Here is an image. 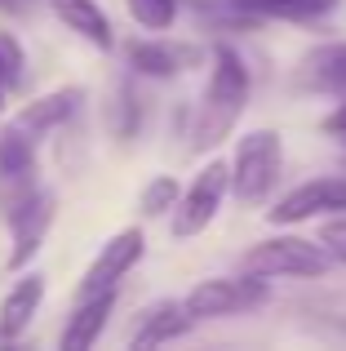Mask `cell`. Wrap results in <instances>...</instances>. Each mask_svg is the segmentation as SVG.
<instances>
[{
	"label": "cell",
	"instance_id": "6da1fadb",
	"mask_svg": "<svg viewBox=\"0 0 346 351\" xmlns=\"http://www.w3.org/2000/svg\"><path fill=\"white\" fill-rule=\"evenodd\" d=\"M244 103H249V67L231 45H217L204 103H200L196 129H191V152H209V147L222 143L235 129V120L244 116Z\"/></svg>",
	"mask_w": 346,
	"mask_h": 351
},
{
	"label": "cell",
	"instance_id": "7a4b0ae2",
	"mask_svg": "<svg viewBox=\"0 0 346 351\" xmlns=\"http://www.w3.org/2000/svg\"><path fill=\"white\" fill-rule=\"evenodd\" d=\"M329 249L311 245V240H297V236H276V240H262L244 254V271L262 276V280H276V276H324L329 271Z\"/></svg>",
	"mask_w": 346,
	"mask_h": 351
},
{
	"label": "cell",
	"instance_id": "3957f363",
	"mask_svg": "<svg viewBox=\"0 0 346 351\" xmlns=\"http://www.w3.org/2000/svg\"><path fill=\"white\" fill-rule=\"evenodd\" d=\"M280 160H284V152H280V134H271V129L249 134L240 143V152H235V165H231L235 196H240L244 205L267 200L271 187H276V178H280Z\"/></svg>",
	"mask_w": 346,
	"mask_h": 351
},
{
	"label": "cell",
	"instance_id": "277c9868",
	"mask_svg": "<svg viewBox=\"0 0 346 351\" xmlns=\"http://www.w3.org/2000/svg\"><path fill=\"white\" fill-rule=\"evenodd\" d=\"M267 302V285L262 276H226V280H200L187 293V311L196 320H222V316H240Z\"/></svg>",
	"mask_w": 346,
	"mask_h": 351
},
{
	"label": "cell",
	"instance_id": "5b68a950",
	"mask_svg": "<svg viewBox=\"0 0 346 351\" xmlns=\"http://www.w3.org/2000/svg\"><path fill=\"white\" fill-rule=\"evenodd\" d=\"M226 187H231V169H226L222 160L204 165V169L196 173V182L187 187V196L178 200V209H173V236L187 240V236L204 232V227L217 218V209H222Z\"/></svg>",
	"mask_w": 346,
	"mask_h": 351
},
{
	"label": "cell",
	"instance_id": "8992f818",
	"mask_svg": "<svg viewBox=\"0 0 346 351\" xmlns=\"http://www.w3.org/2000/svg\"><path fill=\"white\" fill-rule=\"evenodd\" d=\"M142 249H147V236H142L138 227H124V232H116V236L103 245V254L89 263L85 280H80V293L89 298V293L116 289V285L124 280V271H129V267L142 258Z\"/></svg>",
	"mask_w": 346,
	"mask_h": 351
},
{
	"label": "cell",
	"instance_id": "52a82bcc",
	"mask_svg": "<svg viewBox=\"0 0 346 351\" xmlns=\"http://www.w3.org/2000/svg\"><path fill=\"white\" fill-rule=\"evenodd\" d=\"M333 209H346V178H311L289 191L267 218L276 227H289V223H306L315 214H333Z\"/></svg>",
	"mask_w": 346,
	"mask_h": 351
},
{
	"label": "cell",
	"instance_id": "ba28073f",
	"mask_svg": "<svg viewBox=\"0 0 346 351\" xmlns=\"http://www.w3.org/2000/svg\"><path fill=\"white\" fill-rule=\"evenodd\" d=\"M53 223V200L49 196H31L9 214V227H14V249H9V267H27L36 258V249L44 245V232Z\"/></svg>",
	"mask_w": 346,
	"mask_h": 351
},
{
	"label": "cell",
	"instance_id": "9c48e42d",
	"mask_svg": "<svg viewBox=\"0 0 346 351\" xmlns=\"http://www.w3.org/2000/svg\"><path fill=\"white\" fill-rule=\"evenodd\" d=\"M297 85L302 89H324V94H346V40L320 45L302 58L297 67Z\"/></svg>",
	"mask_w": 346,
	"mask_h": 351
},
{
	"label": "cell",
	"instance_id": "30bf717a",
	"mask_svg": "<svg viewBox=\"0 0 346 351\" xmlns=\"http://www.w3.org/2000/svg\"><path fill=\"white\" fill-rule=\"evenodd\" d=\"M111 307H116V289H103V293H89L85 302H80V311L71 316V325L62 329V351H85V347H94L98 343V334H103V325H107V316H111Z\"/></svg>",
	"mask_w": 346,
	"mask_h": 351
},
{
	"label": "cell",
	"instance_id": "8fae6325",
	"mask_svg": "<svg viewBox=\"0 0 346 351\" xmlns=\"http://www.w3.org/2000/svg\"><path fill=\"white\" fill-rule=\"evenodd\" d=\"M44 298V276H23L0 302V338H23V329L31 325L36 307Z\"/></svg>",
	"mask_w": 346,
	"mask_h": 351
},
{
	"label": "cell",
	"instance_id": "7c38bea8",
	"mask_svg": "<svg viewBox=\"0 0 346 351\" xmlns=\"http://www.w3.org/2000/svg\"><path fill=\"white\" fill-rule=\"evenodd\" d=\"M129 62H133V71H142V76L169 80V76H178L187 62H196V49L165 45V40H138V45H129Z\"/></svg>",
	"mask_w": 346,
	"mask_h": 351
},
{
	"label": "cell",
	"instance_id": "4fadbf2b",
	"mask_svg": "<svg viewBox=\"0 0 346 351\" xmlns=\"http://www.w3.org/2000/svg\"><path fill=\"white\" fill-rule=\"evenodd\" d=\"M191 311H187V302H160L156 311H147V320L138 325V334L129 338V347H160V343H173V338H182L191 329Z\"/></svg>",
	"mask_w": 346,
	"mask_h": 351
},
{
	"label": "cell",
	"instance_id": "5bb4252c",
	"mask_svg": "<svg viewBox=\"0 0 346 351\" xmlns=\"http://www.w3.org/2000/svg\"><path fill=\"white\" fill-rule=\"evenodd\" d=\"M49 5H53V14H58L71 32L85 36L89 45H98V49H111L116 45L111 23H107V14L98 9V0H49Z\"/></svg>",
	"mask_w": 346,
	"mask_h": 351
},
{
	"label": "cell",
	"instance_id": "9a60e30c",
	"mask_svg": "<svg viewBox=\"0 0 346 351\" xmlns=\"http://www.w3.org/2000/svg\"><path fill=\"white\" fill-rule=\"evenodd\" d=\"M76 107H80V89H58V94H44V98H36V103H27L23 112L14 116V125L27 129V134H40V129L62 125Z\"/></svg>",
	"mask_w": 346,
	"mask_h": 351
},
{
	"label": "cell",
	"instance_id": "2e32d148",
	"mask_svg": "<svg viewBox=\"0 0 346 351\" xmlns=\"http://www.w3.org/2000/svg\"><path fill=\"white\" fill-rule=\"evenodd\" d=\"M36 169V152H31V138L27 129L9 125L0 129V178H14V182H27Z\"/></svg>",
	"mask_w": 346,
	"mask_h": 351
},
{
	"label": "cell",
	"instance_id": "e0dca14e",
	"mask_svg": "<svg viewBox=\"0 0 346 351\" xmlns=\"http://www.w3.org/2000/svg\"><path fill=\"white\" fill-rule=\"evenodd\" d=\"M244 14H267V18H320L338 0H231Z\"/></svg>",
	"mask_w": 346,
	"mask_h": 351
},
{
	"label": "cell",
	"instance_id": "ac0fdd59",
	"mask_svg": "<svg viewBox=\"0 0 346 351\" xmlns=\"http://www.w3.org/2000/svg\"><path fill=\"white\" fill-rule=\"evenodd\" d=\"M23 76H27V53H23V45H18V36L0 32V107H5V94H9V89L23 85Z\"/></svg>",
	"mask_w": 346,
	"mask_h": 351
},
{
	"label": "cell",
	"instance_id": "d6986e66",
	"mask_svg": "<svg viewBox=\"0 0 346 351\" xmlns=\"http://www.w3.org/2000/svg\"><path fill=\"white\" fill-rule=\"evenodd\" d=\"M182 200V187L169 178V173H160V178L147 182V191H142V214L156 218V214H169V209H178Z\"/></svg>",
	"mask_w": 346,
	"mask_h": 351
},
{
	"label": "cell",
	"instance_id": "ffe728a7",
	"mask_svg": "<svg viewBox=\"0 0 346 351\" xmlns=\"http://www.w3.org/2000/svg\"><path fill=\"white\" fill-rule=\"evenodd\" d=\"M129 14L147 32H165V27H173V18H178V0H129Z\"/></svg>",
	"mask_w": 346,
	"mask_h": 351
},
{
	"label": "cell",
	"instance_id": "44dd1931",
	"mask_svg": "<svg viewBox=\"0 0 346 351\" xmlns=\"http://www.w3.org/2000/svg\"><path fill=\"white\" fill-rule=\"evenodd\" d=\"M320 245L329 249L338 263H346V218H333V223L320 227Z\"/></svg>",
	"mask_w": 346,
	"mask_h": 351
},
{
	"label": "cell",
	"instance_id": "7402d4cb",
	"mask_svg": "<svg viewBox=\"0 0 346 351\" xmlns=\"http://www.w3.org/2000/svg\"><path fill=\"white\" fill-rule=\"evenodd\" d=\"M120 112H124V120H120L116 129L129 138L133 129H138V98H133V89H129V85H120Z\"/></svg>",
	"mask_w": 346,
	"mask_h": 351
},
{
	"label": "cell",
	"instance_id": "603a6c76",
	"mask_svg": "<svg viewBox=\"0 0 346 351\" xmlns=\"http://www.w3.org/2000/svg\"><path fill=\"white\" fill-rule=\"evenodd\" d=\"M324 129H329V134H346V103H342L329 120H324Z\"/></svg>",
	"mask_w": 346,
	"mask_h": 351
},
{
	"label": "cell",
	"instance_id": "cb8c5ba5",
	"mask_svg": "<svg viewBox=\"0 0 346 351\" xmlns=\"http://www.w3.org/2000/svg\"><path fill=\"white\" fill-rule=\"evenodd\" d=\"M0 5H14V0H0Z\"/></svg>",
	"mask_w": 346,
	"mask_h": 351
}]
</instances>
